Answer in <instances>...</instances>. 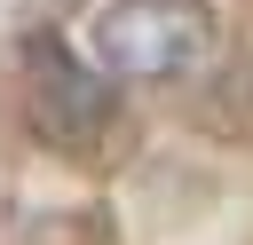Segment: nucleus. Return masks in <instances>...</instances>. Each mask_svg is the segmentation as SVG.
<instances>
[{"label": "nucleus", "mask_w": 253, "mask_h": 245, "mask_svg": "<svg viewBox=\"0 0 253 245\" xmlns=\"http://www.w3.org/2000/svg\"><path fill=\"white\" fill-rule=\"evenodd\" d=\"M213 47H221L213 0H87L79 8V55L126 87L198 79Z\"/></svg>", "instance_id": "f257e3e1"}, {"label": "nucleus", "mask_w": 253, "mask_h": 245, "mask_svg": "<svg viewBox=\"0 0 253 245\" xmlns=\"http://www.w3.org/2000/svg\"><path fill=\"white\" fill-rule=\"evenodd\" d=\"M103 71L79 55V47H55V40H32V119L55 134V142H79L95 134L103 119Z\"/></svg>", "instance_id": "f03ea898"}]
</instances>
